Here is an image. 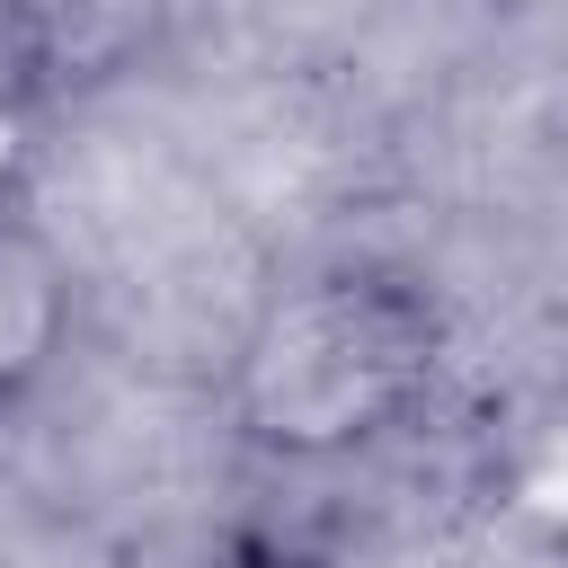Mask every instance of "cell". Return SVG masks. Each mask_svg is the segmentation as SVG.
<instances>
[{
    "mask_svg": "<svg viewBox=\"0 0 568 568\" xmlns=\"http://www.w3.org/2000/svg\"><path fill=\"white\" fill-rule=\"evenodd\" d=\"M453 382V302L408 257H311L222 355V426L266 470H346L417 435Z\"/></svg>",
    "mask_w": 568,
    "mask_h": 568,
    "instance_id": "6da1fadb",
    "label": "cell"
},
{
    "mask_svg": "<svg viewBox=\"0 0 568 568\" xmlns=\"http://www.w3.org/2000/svg\"><path fill=\"white\" fill-rule=\"evenodd\" d=\"M80 355V266L53 222L0 186V426H18Z\"/></svg>",
    "mask_w": 568,
    "mask_h": 568,
    "instance_id": "7a4b0ae2",
    "label": "cell"
},
{
    "mask_svg": "<svg viewBox=\"0 0 568 568\" xmlns=\"http://www.w3.org/2000/svg\"><path fill=\"white\" fill-rule=\"evenodd\" d=\"M27 9H36L53 106H80V98L133 80L169 44V9L178 0H27Z\"/></svg>",
    "mask_w": 568,
    "mask_h": 568,
    "instance_id": "3957f363",
    "label": "cell"
},
{
    "mask_svg": "<svg viewBox=\"0 0 568 568\" xmlns=\"http://www.w3.org/2000/svg\"><path fill=\"white\" fill-rule=\"evenodd\" d=\"M36 115H53V80H44V44H36V9L0 0V142L27 133Z\"/></svg>",
    "mask_w": 568,
    "mask_h": 568,
    "instance_id": "277c9868",
    "label": "cell"
}]
</instances>
